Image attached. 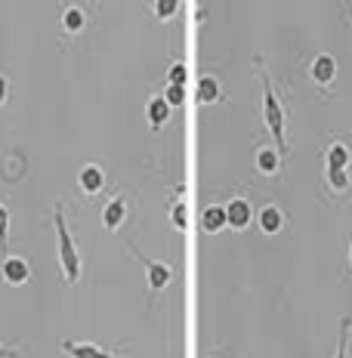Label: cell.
<instances>
[{"label":"cell","mask_w":352,"mask_h":358,"mask_svg":"<svg viewBox=\"0 0 352 358\" xmlns=\"http://www.w3.org/2000/svg\"><path fill=\"white\" fill-rule=\"evenodd\" d=\"M53 226H56V244H59V266L69 285L80 278V253L74 248V238L69 232V222H65V207L56 204L53 207Z\"/></svg>","instance_id":"obj_1"},{"label":"cell","mask_w":352,"mask_h":358,"mask_svg":"<svg viewBox=\"0 0 352 358\" xmlns=\"http://www.w3.org/2000/svg\"><path fill=\"white\" fill-rule=\"evenodd\" d=\"M260 80H263V117H266V127H269V133H272V139L279 143V152L284 155L288 152V136H284V121H288V115H284V106H281L279 93L272 90V80H269L266 71H260Z\"/></svg>","instance_id":"obj_2"},{"label":"cell","mask_w":352,"mask_h":358,"mask_svg":"<svg viewBox=\"0 0 352 358\" xmlns=\"http://www.w3.org/2000/svg\"><path fill=\"white\" fill-rule=\"evenodd\" d=\"M59 349L69 358H121L118 352H108L106 346H99V343H84V340H62Z\"/></svg>","instance_id":"obj_3"},{"label":"cell","mask_w":352,"mask_h":358,"mask_svg":"<svg viewBox=\"0 0 352 358\" xmlns=\"http://www.w3.org/2000/svg\"><path fill=\"white\" fill-rule=\"evenodd\" d=\"M309 74H312V80H316L318 87L331 90L334 80H337V59L331 53H318L316 59H312V65H309Z\"/></svg>","instance_id":"obj_4"},{"label":"cell","mask_w":352,"mask_h":358,"mask_svg":"<svg viewBox=\"0 0 352 358\" xmlns=\"http://www.w3.org/2000/svg\"><path fill=\"white\" fill-rule=\"evenodd\" d=\"M0 275H3V281L10 287H19L31 278V266H28L25 257H6L3 266H0Z\"/></svg>","instance_id":"obj_5"},{"label":"cell","mask_w":352,"mask_h":358,"mask_svg":"<svg viewBox=\"0 0 352 358\" xmlns=\"http://www.w3.org/2000/svg\"><path fill=\"white\" fill-rule=\"evenodd\" d=\"M226 216H229V229H235V232H244L247 226L253 222V207L247 198H232L226 204Z\"/></svg>","instance_id":"obj_6"},{"label":"cell","mask_w":352,"mask_h":358,"mask_svg":"<svg viewBox=\"0 0 352 358\" xmlns=\"http://www.w3.org/2000/svg\"><path fill=\"white\" fill-rule=\"evenodd\" d=\"M146 263V285H148V290H164L174 281V268H170L167 263H161V259H142Z\"/></svg>","instance_id":"obj_7"},{"label":"cell","mask_w":352,"mask_h":358,"mask_svg":"<svg viewBox=\"0 0 352 358\" xmlns=\"http://www.w3.org/2000/svg\"><path fill=\"white\" fill-rule=\"evenodd\" d=\"M78 185H80V192H84L87 198L99 195V192L106 189V173H102L99 164H87V167L78 173Z\"/></svg>","instance_id":"obj_8"},{"label":"cell","mask_w":352,"mask_h":358,"mask_svg":"<svg viewBox=\"0 0 352 358\" xmlns=\"http://www.w3.org/2000/svg\"><path fill=\"white\" fill-rule=\"evenodd\" d=\"M257 222H260V229H263V235H279L288 220H284V210L279 204H266L263 210H260Z\"/></svg>","instance_id":"obj_9"},{"label":"cell","mask_w":352,"mask_h":358,"mask_svg":"<svg viewBox=\"0 0 352 358\" xmlns=\"http://www.w3.org/2000/svg\"><path fill=\"white\" fill-rule=\"evenodd\" d=\"M229 226V216H226V207L220 204H211L204 207V213H201V229H204L207 235H220L223 229Z\"/></svg>","instance_id":"obj_10"},{"label":"cell","mask_w":352,"mask_h":358,"mask_svg":"<svg viewBox=\"0 0 352 358\" xmlns=\"http://www.w3.org/2000/svg\"><path fill=\"white\" fill-rule=\"evenodd\" d=\"M146 115H148V127H152V130H161V127L170 121L174 108H170V102L164 99V96H155V99H148Z\"/></svg>","instance_id":"obj_11"},{"label":"cell","mask_w":352,"mask_h":358,"mask_svg":"<svg viewBox=\"0 0 352 358\" xmlns=\"http://www.w3.org/2000/svg\"><path fill=\"white\" fill-rule=\"evenodd\" d=\"M84 28H87V13H84V6H78V3L65 6V10H62V31H65V34H80Z\"/></svg>","instance_id":"obj_12"},{"label":"cell","mask_w":352,"mask_h":358,"mask_svg":"<svg viewBox=\"0 0 352 358\" xmlns=\"http://www.w3.org/2000/svg\"><path fill=\"white\" fill-rule=\"evenodd\" d=\"M124 220H127V201L124 198H111L108 204H106V210H102V222H106V229H121L124 226Z\"/></svg>","instance_id":"obj_13"},{"label":"cell","mask_w":352,"mask_h":358,"mask_svg":"<svg viewBox=\"0 0 352 358\" xmlns=\"http://www.w3.org/2000/svg\"><path fill=\"white\" fill-rule=\"evenodd\" d=\"M198 102L201 106H213V102H220L223 99V93H220V80L213 78V74H204V78L198 80Z\"/></svg>","instance_id":"obj_14"},{"label":"cell","mask_w":352,"mask_h":358,"mask_svg":"<svg viewBox=\"0 0 352 358\" xmlns=\"http://www.w3.org/2000/svg\"><path fill=\"white\" fill-rule=\"evenodd\" d=\"M281 167V152L279 148H260L257 152V173L263 176H275Z\"/></svg>","instance_id":"obj_15"},{"label":"cell","mask_w":352,"mask_h":358,"mask_svg":"<svg viewBox=\"0 0 352 358\" xmlns=\"http://www.w3.org/2000/svg\"><path fill=\"white\" fill-rule=\"evenodd\" d=\"M325 161H328V170H349L352 155H349L346 143H331V148H328V155H325Z\"/></svg>","instance_id":"obj_16"},{"label":"cell","mask_w":352,"mask_h":358,"mask_svg":"<svg viewBox=\"0 0 352 358\" xmlns=\"http://www.w3.org/2000/svg\"><path fill=\"white\" fill-rule=\"evenodd\" d=\"M328 185H331L334 192H349L352 189V176H349V170H328Z\"/></svg>","instance_id":"obj_17"},{"label":"cell","mask_w":352,"mask_h":358,"mask_svg":"<svg viewBox=\"0 0 352 358\" xmlns=\"http://www.w3.org/2000/svg\"><path fill=\"white\" fill-rule=\"evenodd\" d=\"M349 334H352V318L346 315L340 322V340H337V358H349Z\"/></svg>","instance_id":"obj_18"},{"label":"cell","mask_w":352,"mask_h":358,"mask_svg":"<svg viewBox=\"0 0 352 358\" xmlns=\"http://www.w3.org/2000/svg\"><path fill=\"white\" fill-rule=\"evenodd\" d=\"M170 220H174V226L179 229V232H185V229H189V220H185V201L183 198L174 201V207H170Z\"/></svg>","instance_id":"obj_19"},{"label":"cell","mask_w":352,"mask_h":358,"mask_svg":"<svg viewBox=\"0 0 352 358\" xmlns=\"http://www.w3.org/2000/svg\"><path fill=\"white\" fill-rule=\"evenodd\" d=\"M152 10H155V16H158V19L167 22V19H170V16H174V13L179 10V3H176V0H155V3H152Z\"/></svg>","instance_id":"obj_20"},{"label":"cell","mask_w":352,"mask_h":358,"mask_svg":"<svg viewBox=\"0 0 352 358\" xmlns=\"http://www.w3.org/2000/svg\"><path fill=\"white\" fill-rule=\"evenodd\" d=\"M185 80H189V71H185V65H183V62L170 65V71H167V84H174V87H185Z\"/></svg>","instance_id":"obj_21"},{"label":"cell","mask_w":352,"mask_h":358,"mask_svg":"<svg viewBox=\"0 0 352 358\" xmlns=\"http://www.w3.org/2000/svg\"><path fill=\"white\" fill-rule=\"evenodd\" d=\"M10 244V210L0 204V250H6Z\"/></svg>","instance_id":"obj_22"},{"label":"cell","mask_w":352,"mask_h":358,"mask_svg":"<svg viewBox=\"0 0 352 358\" xmlns=\"http://www.w3.org/2000/svg\"><path fill=\"white\" fill-rule=\"evenodd\" d=\"M164 99L170 102V108L183 106V102H185V87H174V84H167V90H164Z\"/></svg>","instance_id":"obj_23"},{"label":"cell","mask_w":352,"mask_h":358,"mask_svg":"<svg viewBox=\"0 0 352 358\" xmlns=\"http://www.w3.org/2000/svg\"><path fill=\"white\" fill-rule=\"evenodd\" d=\"M6 96H10V84H6V78H0V106L6 102Z\"/></svg>","instance_id":"obj_24"},{"label":"cell","mask_w":352,"mask_h":358,"mask_svg":"<svg viewBox=\"0 0 352 358\" xmlns=\"http://www.w3.org/2000/svg\"><path fill=\"white\" fill-rule=\"evenodd\" d=\"M19 352L13 346H3V343H0V358H16Z\"/></svg>","instance_id":"obj_25"},{"label":"cell","mask_w":352,"mask_h":358,"mask_svg":"<svg viewBox=\"0 0 352 358\" xmlns=\"http://www.w3.org/2000/svg\"><path fill=\"white\" fill-rule=\"evenodd\" d=\"M349 266H352V248H349Z\"/></svg>","instance_id":"obj_26"},{"label":"cell","mask_w":352,"mask_h":358,"mask_svg":"<svg viewBox=\"0 0 352 358\" xmlns=\"http://www.w3.org/2000/svg\"><path fill=\"white\" fill-rule=\"evenodd\" d=\"M349 22H352V6H349Z\"/></svg>","instance_id":"obj_27"},{"label":"cell","mask_w":352,"mask_h":358,"mask_svg":"<svg viewBox=\"0 0 352 358\" xmlns=\"http://www.w3.org/2000/svg\"><path fill=\"white\" fill-rule=\"evenodd\" d=\"M211 358H216V355H211Z\"/></svg>","instance_id":"obj_28"}]
</instances>
